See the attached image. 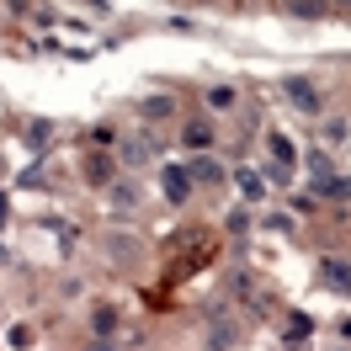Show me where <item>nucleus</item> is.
I'll return each mask as SVG.
<instances>
[{"label": "nucleus", "instance_id": "nucleus-1", "mask_svg": "<svg viewBox=\"0 0 351 351\" xmlns=\"http://www.w3.org/2000/svg\"><path fill=\"white\" fill-rule=\"evenodd\" d=\"M282 90H287V107H298L304 117H319V112H325V101H319V90L308 86L304 75H287V80H282Z\"/></svg>", "mask_w": 351, "mask_h": 351}, {"label": "nucleus", "instance_id": "nucleus-2", "mask_svg": "<svg viewBox=\"0 0 351 351\" xmlns=\"http://www.w3.org/2000/svg\"><path fill=\"white\" fill-rule=\"evenodd\" d=\"M160 186H165V197L181 208V202L192 197V171L186 165H165V176H160Z\"/></svg>", "mask_w": 351, "mask_h": 351}, {"label": "nucleus", "instance_id": "nucleus-3", "mask_svg": "<svg viewBox=\"0 0 351 351\" xmlns=\"http://www.w3.org/2000/svg\"><path fill=\"white\" fill-rule=\"evenodd\" d=\"M181 144H186L192 154H208L213 149V123H208V117H192V123L181 128Z\"/></svg>", "mask_w": 351, "mask_h": 351}, {"label": "nucleus", "instance_id": "nucleus-4", "mask_svg": "<svg viewBox=\"0 0 351 351\" xmlns=\"http://www.w3.org/2000/svg\"><path fill=\"white\" fill-rule=\"evenodd\" d=\"M186 171H192V181H208V186H219V181H223V165L213 160V154H197Z\"/></svg>", "mask_w": 351, "mask_h": 351}, {"label": "nucleus", "instance_id": "nucleus-5", "mask_svg": "<svg viewBox=\"0 0 351 351\" xmlns=\"http://www.w3.org/2000/svg\"><path fill=\"white\" fill-rule=\"evenodd\" d=\"M86 181H90V186H112V160L101 149L86 154Z\"/></svg>", "mask_w": 351, "mask_h": 351}, {"label": "nucleus", "instance_id": "nucleus-6", "mask_svg": "<svg viewBox=\"0 0 351 351\" xmlns=\"http://www.w3.org/2000/svg\"><path fill=\"white\" fill-rule=\"evenodd\" d=\"M171 112H176V96H144V101H138V117H149V123L171 117Z\"/></svg>", "mask_w": 351, "mask_h": 351}, {"label": "nucleus", "instance_id": "nucleus-7", "mask_svg": "<svg viewBox=\"0 0 351 351\" xmlns=\"http://www.w3.org/2000/svg\"><path fill=\"white\" fill-rule=\"evenodd\" d=\"M123 160H128L133 171L149 165V160H154V138H128V144H123Z\"/></svg>", "mask_w": 351, "mask_h": 351}, {"label": "nucleus", "instance_id": "nucleus-8", "mask_svg": "<svg viewBox=\"0 0 351 351\" xmlns=\"http://www.w3.org/2000/svg\"><path fill=\"white\" fill-rule=\"evenodd\" d=\"M266 149H271V160H277V165H287V171H293V165H298V149H293V144H287L282 133H266Z\"/></svg>", "mask_w": 351, "mask_h": 351}, {"label": "nucleus", "instance_id": "nucleus-9", "mask_svg": "<svg viewBox=\"0 0 351 351\" xmlns=\"http://www.w3.org/2000/svg\"><path fill=\"white\" fill-rule=\"evenodd\" d=\"M314 192H319V197H351V176H319Z\"/></svg>", "mask_w": 351, "mask_h": 351}, {"label": "nucleus", "instance_id": "nucleus-10", "mask_svg": "<svg viewBox=\"0 0 351 351\" xmlns=\"http://www.w3.org/2000/svg\"><path fill=\"white\" fill-rule=\"evenodd\" d=\"M325 282L335 287V293H346V298H351V266L346 261H325Z\"/></svg>", "mask_w": 351, "mask_h": 351}, {"label": "nucleus", "instance_id": "nucleus-11", "mask_svg": "<svg viewBox=\"0 0 351 351\" xmlns=\"http://www.w3.org/2000/svg\"><path fill=\"white\" fill-rule=\"evenodd\" d=\"M90 330H96V335H112V330H117V308L96 304V308H90Z\"/></svg>", "mask_w": 351, "mask_h": 351}, {"label": "nucleus", "instance_id": "nucleus-12", "mask_svg": "<svg viewBox=\"0 0 351 351\" xmlns=\"http://www.w3.org/2000/svg\"><path fill=\"white\" fill-rule=\"evenodd\" d=\"M304 171H314L308 181H319V176H335V165H330L325 149H308V154H304Z\"/></svg>", "mask_w": 351, "mask_h": 351}, {"label": "nucleus", "instance_id": "nucleus-13", "mask_svg": "<svg viewBox=\"0 0 351 351\" xmlns=\"http://www.w3.org/2000/svg\"><path fill=\"white\" fill-rule=\"evenodd\" d=\"M234 181H240V192H245V197H250V202H256V197H261V192H266L261 171H234Z\"/></svg>", "mask_w": 351, "mask_h": 351}, {"label": "nucleus", "instance_id": "nucleus-14", "mask_svg": "<svg viewBox=\"0 0 351 351\" xmlns=\"http://www.w3.org/2000/svg\"><path fill=\"white\" fill-rule=\"evenodd\" d=\"M287 11L304 16V22H319V16H325V0H287Z\"/></svg>", "mask_w": 351, "mask_h": 351}, {"label": "nucleus", "instance_id": "nucleus-15", "mask_svg": "<svg viewBox=\"0 0 351 351\" xmlns=\"http://www.w3.org/2000/svg\"><path fill=\"white\" fill-rule=\"evenodd\" d=\"M202 101H208L213 112H229V107H234V86H208V96H202Z\"/></svg>", "mask_w": 351, "mask_h": 351}, {"label": "nucleus", "instance_id": "nucleus-16", "mask_svg": "<svg viewBox=\"0 0 351 351\" xmlns=\"http://www.w3.org/2000/svg\"><path fill=\"white\" fill-rule=\"evenodd\" d=\"M346 133H351V123H346V117H330L325 128H319V138H325V144H346Z\"/></svg>", "mask_w": 351, "mask_h": 351}, {"label": "nucleus", "instance_id": "nucleus-17", "mask_svg": "<svg viewBox=\"0 0 351 351\" xmlns=\"http://www.w3.org/2000/svg\"><path fill=\"white\" fill-rule=\"evenodd\" d=\"M112 208H138V186L117 181V186H112Z\"/></svg>", "mask_w": 351, "mask_h": 351}, {"label": "nucleus", "instance_id": "nucleus-18", "mask_svg": "<svg viewBox=\"0 0 351 351\" xmlns=\"http://www.w3.org/2000/svg\"><path fill=\"white\" fill-rule=\"evenodd\" d=\"M107 256H112V261H133V240H128V234H112Z\"/></svg>", "mask_w": 351, "mask_h": 351}, {"label": "nucleus", "instance_id": "nucleus-19", "mask_svg": "<svg viewBox=\"0 0 351 351\" xmlns=\"http://www.w3.org/2000/svg\"><path fill=\"white\" fill-rule=\"evenodd\" d=\"M308 335H314L308 314H293V319H287V341H308Z\"/></svg>", "mask_w": 351, "mask_h": 351}, {"label": "nucleus", "instance_id": "nucleus-20", "mask_svg": "<svg viewBox=\"0 0 351 351\" xmlns=\"http://www.w3.org/2000/svg\"><path fill=\"white\" fill-rule=\"evenodd\" d=\"M229 341H234V325H219V330H213V335H208V346H213V351H223V346H229Z\"/></svg>", "mask_w": 351, "mask_h": 351}, {"label": "nucleus", "instance_id": "nucleus-21", "mask_svg": "<svg viewBox=\"0 0 351 351\" xmlns=\"http://www.w3.org/2000/svg\"><path fill=\"white\" fill-rule=\"evenodd\" d=\"M261 176H266V181H277V186H287V181H293V171H287V165H277V160H271Z\"/></svg>", "mask_w": 351, "mask_h": 351}, {"label": "nucleus", "instance_id": "nucleus-22", "mask_svg": "<svg viewBox=\"0 0 351 351\" xmlns=\"http://www.w3.org/2000/svg\"><path fill=\"white\" fill-rule=\"evenodd\" d=\"M27 138H32V144H48V138H53V123H32V128H27Z\"/></svg>", "mask_w": 351, "mask_h": 351}, {"label": "nucleus", "instance_id": "nucleus-23", "mask_svg": "<svg viewBox=\"0 0 351 351\" xmlns=\"http://www.w3.org/2000/svg\"><path fill=\"white\" fill-rule=\"evenodd\" d=\"M11 346H16V351H27V346H32V330H27V325H16V330H11Z\"/></svg>", "mask_w": 351, "mask_h": 351}, {"label": "nucleus", "instance_id": "nucleus-24", "mask_svg": "<svg viewBox=\"0 0 351 351\" xmlns=\"http://www.w3.org/2000/svg\"><path fill=\"white\" fill-rule=\"evenodd\" d=\"M90 351H112V341H107V335H96V341H90Z\"/></svg>", "mask_w": 351, "mask_h": 351}, {"label": "nucleus", "instance_id": "nucleus-25", "mask_svg": "<svg viewBox=\"0 0 351 351\" xmlns=\"http://www.w3.org/2000/svg\"><path fill=\"white\" fill-rule=\"evenodd\" d=\"M5 213H11V202H5V192H0V223H5Z\"/></svg>", "mask_w": 351, "mask_h": 351}]
</instances>
